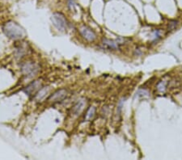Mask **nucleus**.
I'll use <instances>...</instances> for the list:
<instances>
[{"label":"nucleus","mask_w":182,"mask_h":160,"mask_svg":"<svg viewBox=\"0 0 182 160\" xmlns=\"http://www.w3.org/2000/svg\"><path fill=\"white\" fill-rule=\"evenodd\" d=\"M4 32L8 37L13 40L22 39L25 36L24 28L14 21H8L4 24Z\"/></svg>","instance_id":"f257e3e1"},{"label":"nucleus","mask_w":182,"mask_h":160,"mask_svg":"<svg viewBox=\"0 0 182 160\" xmlns=\"http://www.w3.org/2000/svg\"><path fill=\"white\" fill-rule=\"evenodd\" d=\"M51 21L54 26L58 30L61 32H64L67 28V20L66 19L65 16L61 12H54L52 15Z\"/></svg>","instance_id":"f03ea898"},{"label":"nucleus","mask_w":182,"mask_h":160,"mask_svg":"<svg viewBox=\"0 0 182 160\" xmlns=\"http://www.w3.org/2000/svg\"><path fill=\"white\" fill-rule=\"evenodd\" d=\"M21 70L24 75L27 76L28 78H32L37 74L39 67L37 64L33 62H26L21 67Z\"/></svg>","instance_id":"7ed1b4c3"},{"label":"nucleus","mask_w":182,"mask_h":160,"mask_svg":"<svg viewBox=\"0 0 182 160\" xmlns=\"http://www.w3.org/2000/svg\"><path fill=\"white\" fill-rule=\"evenodd\" d=\"M79 32L82 35L83 37L88 41H95V39L96 38V35L94 32V31L92 30L89 27L85 26V25H83L79 28Z\"/></svg>","instance_id":"20e7f679"},{"label":"nucleus","mask_w":182,"mask_h":160,"mask_svg":"<svg viewBox=\"0 0 182 160\" xmlns=\"http://www.w3.org/2000/svg\"><path fill=\"white\" fill-rule=\"evenodd\" d=\"M86 105V99H80L78 100V102L76 103L75 105L73 106L72 110H71V113L74 116H78L80 113H82V111L84 109V107Z\"/></svg>","instance_id":"39448f33"},{"label":"nucleus","mask_w":182,"mask_h":160,"mask_svg":"<svg viewBox=\"0 0 182 160\" xmlns=\"http://www.w3.org/2000/svg\"><path fill=\"white\" fill-rule=\"evenodd\" d=\"M41 87V82L39 80H36L34 82H32L30 83L29 85L27 86L25 88H24V92L28 95H31L32 94H34L35 92L38 91L40 87Z\"/></svg>","instance_id":"423d86ee"},{"label":"nucleus","mask_w":182,"mask_h":160,"mask_svg":"<svg viewBox=\"0 0 182 160\" xmlns=\"http://www.w3.org/2000/svg\"><path fill=\"white\" fill-rule=\"evenodd\" d=\"M66 96V91L64 89L58 90L49 97V100L52 102H60L65 99Z\"/></svg>","instance_id":"0eeeda50"},{"label":"nucleus","mask_w":182,"mask_h":160,"mask_svg":"<svg viewBox=\"0 0 182 160\" xmlns=\"http://www.w3.org/2000/svg\"><path fill=\"white\" fill-rule=\"evenodd\" d=\"M121 43H119L117 41H114L110 39H103V44L109 49H119V45Z\"/></svg>","instance_id":"6e6552de"},{"label":"nucleus","mask_w":182,"mask_h":160,"mask_svg":"<svg viewBox=\"0 0 182 160\" xmlns=\"http://www.w3.org/2000/svg\"><path fill=\"white\" fill-rule=\"evenodd\" d=\"M49 92V88L48 87H43V88H41V90H39L37 93H36V95L34 96V99L37 100V101H41L42 99L45 98L46 95L48 94Z\"/></svg>","instance_id":"1a4fd4ad"},{"label":"nucleus","mask_w":182,"mask_h":160,"mask_svg":"<svg viewBox=\"0 0 182 160\" xmlns=\"http://www.w3.org/2000/svg\"><path fill=\"white\" fill-rule=\"evenodd\" d=\"M95 112H96V109L94 107H91L89 109L87 110V112L86 113V116H85V120L86 121H90L93 118V116L95 115Z\"/></svg>","instance_id":"9d476101"},{"label":"nucleus","mask_w":182,"mask_h":160,"mask_svg":"<svg viewBox=\"0 0 182 160\" xmlns=\"http://www.w3.org/2000/svg\"><path fill=\"white\" fill-rule=\"evenodd\" d=\"M177 25H178V21H176V20L171 21L169 24V31L173 30V29H174V28L177 26Z\"/></svg>","instance_id":"9b49d317"},{"label":"nucleus","mask_w":182,"mask_h":160,"mask_svg":"<svg viewBox=\"0 0 182 160\" xmlns=\"http://www.w3.org/2000/svg\"><path fill=\"white\" fill-rule=\"evenodd\" d=\"M159 37H160V31L155 30L153 32V33H152V39L153 40H157L158 38H159Z\"/></svg>","instance_id":"f8f14e48"},{"label":"nucleus","mask_w":182,"mask_h":160,"mask_svg":"<svg viewBox=\"0 0 182 160\" xmlns=\"http://www.w3.org/2000/svg\"><path fill=\"white\" fill-rule=\"evenodd\" d=\"M165 82H162L160 83H159L158 84V90L159 92H164L165 90Z\"/></svg>","instance_id":"ddd939ff"},{"label":"nucleus","mask_w":182,"mask_h":160,"mask_svg":"<svg viewBox=\"0 0 182 160\" xmlns=\"http://www.w3.org/2000/svg\"><path fill=\"white\" fill-rule=\"evenodd\" d=\"M68 6L71 9H72V7L75 6V0H69L68 1Z\"/></svg>","instance_id":"4468645a"}]
</instances>
